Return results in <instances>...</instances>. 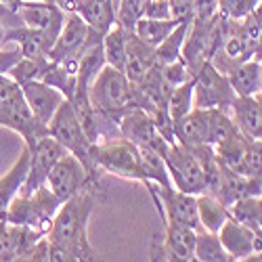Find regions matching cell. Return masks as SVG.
Listing matches in <instances>:
<instances>
[{"label":"cell","instance_id":"1","mask_svg":"<svg viewBox=\"0 0 262 262\" xmlns=\"http://www.w3.org/2000/svg\"><path fill=\"white\" fill-rule=\"evenodd\" d=\"M99 202H103V189L99 181H93L61 204L49 231V260H97V252L89 244V221Z\"/></svg>","mask_w":262,"mask_h":262},{"label":"cell","instance_id":"2","mask_svg":"<svg viewBox=\"0 0 262 262\" xmlns=\"http://www.w3.org/2000/svg\"><path fill=\"white\" fill-rule=\"evenodd\" d=\"M89 99L95 109V114L112 120L118 124L120 116L133 105V84L126 74L114 65L105 68L95 76L89 86Z\"/></svg>","mask_w":262,"mask_h":262},{"label":"cell","instance_id":"3","mask_svg":"<svg viewBox=\"0 0 262 262\" xmlns=\"http://www.w3.org/2000/svg\"><path fill=\"white\" fill-rule=\"evenodd\" d=\"M0 126L11 128L24 139L26 145H34L40 137L49 135V126L42 124L26 103L21 86L9 76L3 78V95H0Z\"/></svg>","mask_w":262,"mask_h":262},{"label":"cell","instance_id":"4","mask_svg":"<svg viewBox=\"0 0 262 262\" xmlns=\"http://www.w3.org/2000/svg\"><path fill=\"white\" fill-rule=\"evenodd\" d=\"M61 204L63 202L51 191V187L42 185L28 195L17 193L7 208L5 221L13 223V225H21V227H30V229H36L42 233H49L51 225H53V218H55L57 210L61 208Z\"/></svg>","mask_w":262,"mask_h":262},{"label":"cell","instance_id":"5","mask_svg":"<svg viewBox=\"0 0 262 262\" xmlns=\"http://www.w3.org/2000/svg\"><path fill=\"white\" fill-rule=\"evenodd\" d=\"M49 135L53 139H57L65 149L70 151L72 156H76L84 164V168L89 170V174H93V177H99L101 170L97 168L95 158H93L95 143L89 139V135H86L82 122L78 120L74 107H72V103L68 99L61 103V107L57 109V114L49 122Z\"/></svg>","mask_w":262,"mask_h":262},{"label":"cell","instance_id":"6","mask_svg":"<svg viewBox=\"0 0 262 262\" xmlns=\"http://www.w3.org/2000/svg\"><path fill=\"white\" fill-rule=\"evenodd\" d=\"M164 162L172 185L179 191L191 195H200L206 191V172L195 145H185L179 141L168 143L164 151Z\"/></svg>","mask_w":262,"mask_h":262},{"label":"cell","instance_id":"7","mask_svg":"<svg viewBox=\"0 0 262 262\" xmlns=\"http://www.w3.org/2000/svg\"><path fill=\"white\" fill-rule=\"evenodd\" d=\"M93 158L99 170H105L109 174H116L122 179L139 181L143 183V168H141V151L135 143H130L124 137L107 139L101 143H95Z\"/></svg>","mask_w":262,"mask_h":262},{"label":"cell","instance_id":"8","mask_svg":"<svg viewBox=\"0 0 262 262\" xmlns=\"http://www.w3.org/2000/svg\"><path fill=\"white\" fill-rule=\"evenodd\" d=\"M0 260H49V233L0 223Z\"/></svg>","mask_w":262,"mask_h":262},{"label":"cell","instance_id":"9","mask_svg":"<svg viewBox=\"0 0 262 262\" xmlns=\"http://www.w3.org/2000/svg\"><path fill=\"white\" fill-rule=\"evenodd\" d=\"M149 195L154 198L160 216L166 223L181 225L193 231H204L198 214V195L179 191L177 187H160L156 183H145Z\"/></svg>","mask_w":262,"mask_h":262},{"label":"cell","instance_id":"10","mask_svg":"<svg viewBox=\"0 0 262 262\" xmlns=\"http://www.w3.org/2000/svg\"><path fill=\"white\" fill-rule=\"evenodd\" d=\"M235 99L237 95L231 89L227 74L218 72L210 61H206L193 80V107L229 112Z\"/></svg>","mask_w":262,"mask_h":262},{"label":"cell","instance_id":"11","mask_svg":"<svg viewBox=\"0 0 262 262\" xmlns=\"http://www.w3.org/2000/svg\"><path fill=\"white\" fill-rule=\"evenodd\" d=\"M28 149H30V170H28L24 185L19 189L21 195H28V193L36 191L38 187L47 185V179H49L53 166L68 154V149L57 139H53L51 135L40 137L34 145H28Z\"/></svg>","mask_w":262,"mask_h":262},{"label":"cell","instance_id":"12","mask_svg":"<svg viewBox=\"0 0 262 262\" xmlns=\"http://www.w3.org/2000/svg\"><path fill=\"white\" fill-rule=\"evenodd\" d=\"M120 137L128 139L130 143H135L137 147H149L156 149L164 156V151L168 147V141L162 137V133L156 126V120L151 118L149 112L141 107H130L120 116L118 120Z\"/></svg>","mask_w":262,"mask_h":262},{"label":"cell","instance_id":"13","mask_svg":"<svg viewBox=\"0 0 262 262\" xmlns=\"http://www.w3.org/2000/svg\"><path fill=\"white\" fill-rule=\"evenodd\" d=\"M195 239L198 231L166 223L164 237H156L151 242L149 258L151 260H170V262H191L195 260Z\"/></svg>","mask_w":262,"mask_h":262},{"label":"cell","instance_id":"14","mask_svg":"<svg viewBox=\"0 0 262 262\" xmlns=\"http://www.w3.org/2000/svg\"><path fill=\"white\" fill-rule=\"evenodd\" d=\"M93 181H99V177L89 174V170L84 168V164L68 151V154L53 166L49 179H47V185L51 187V191L61 202H65Z\"/></svg>","mask_w":262,"mask_h":262},{"label":"cell","instance_id":"15","mask_svg":"<svg viewBox=\"0 0 262 262\" xmlns=\"http://www.w3.org/2000/svg\"><path fill=\"white\" fill-rule=\"evenodd\" d=\"M17 15L24 26L40 30L53 40H57L68 13H63L55 0H24L17 7Z\"/></svg>","mask_w":262,"mask_h":262},{"label":"cell","instance_id":"16","mask_svg":"<svg viewBox=\"0 0 262 262\" xmlns=\"http://www.w3.org/2000/svg\"><path fill=\"white\" fill-rule=\"evenodd\" d=\"M91 28L86 26V21L78 13H68L65 15V24L55 40V45L49 53V61H63V59H80L82 49L89 40Z\"/></svg>","mask_w":262,"mask_h":262},{"label":"cell","instance_id":"17","mask_svg":"<svg viewBox=\"0 0 262 262\" xmlns=\"http://www.w3.org/2000/svg\"><path fill=\"white\" fill-rule=\"evenodd\" d=\"M21 91H24V97H26V103L30 105L32 114L42 122L47 124L53 120V116L57 114V109L61 107V103L65 101L63 93L53 89L51 84L42 82V80H32V82H26V84H19Z\"/></svg>","mask_w":262,"mask_h":262},{"label":"cell","instance_id":"18","mask_svg":"<svg viewBox=\"0 0 262 262\" xmlns=\"http://www.w3.org/2000/svg\"><path fill=\"white\" fill-rule=\"evenodd\" d=\"M156 49L145 45V42L135 34L128 32L126 34V59H124V68L122 72L130 80V84L141 82L151 68H156Z\"/></svg>","mask_w":262,"mask_h":262},{"label":"cell","instance_id":"19","mask_svg":"<svg viewBox=\"0 0 262 262\" xmlns=\"http://www.w3.org/2000/svg\"><path fill=\"white\" fill-rule=\"evenodd\" d=\"M218 237H221L225 250L231 254L233 262L250 260L256 250V231L244 223H239L233 216L227 218V223L218 231Z\"/></svg>","mask_w":262,"mask_h":262},{"label":"cell","instance_id":"20","mask_svg":"<svg viewBox=\"0 0 262 262\" xmlns=\"http://www.w3.org/2000/svg\"><path fill=\"white\" fill-rule=\"evenodd\" d=\"M237 130L248 139H262V95L237 97L229 109Z\"/></svg>","mask_w":262,"mask_h":262},{"label":"cell","instance_id":"21","mask_svg":"<svg viewBox=\"0 0 262 262\" xmlns=\"http://www.w3.org/2000/svg\"><path fill=\"white\" fill-rule=\"evenodd\" d=\"M7 42H17L21 55L30 57V59L49 57V53L55 45V40L51 36H47L40 30H32L28 26H19V28L7 30Z\"/></svg>","mask_w":262,"mask_h":262},{"label":"cell","instance_id":"22","mask_svg":"<svg viewBox=\"0 0 262 262\" xmlns=\"http://www.w3.org/2000/svg\"><path fill=\"white\" fill-rule=\"evenodd\" d=\"M227 78L231 82V89L237 97H254L260 93V78H262V61L258 57H252L244 63L235 65L227 72Z\"/></svg>","mask_w":262,"mask_h":262},{"label":"cell","instance_id":"23","mask_svg":"<svg viewBox=\"0 0 262 262\" xmlns=\"http://www.w3.org/2000/svg\"><path fill=\"white\" fill-rule=\"evenodd\" d=\"M208 114L210 109L193 107L181 122L174 124V139L185 145H208Z\"/></svg>","mask_w":262,"mask_h":262},{"label":"cell","instance_id":"24","mask_svg":"<svg viewBox=\"0 0 262 262\" xmlns=\"http://www.w3.org/2000/svg\"><path fill=\"white\" fill-rule=\"evenodd\" d=\"M28 170H30V149L26 145L19 160L15 162V166L0 179V223H5L7 208H9L11 200L19 193L21 185H24V181L28 177Z\"/></svg>","mask_w":262,"mask_h":262},{"label":"cell","instance_id":"25","mask_svg":"<svg viewBox=\"0 0 262 262\" xmlns=\"http://www.w3.org/2000/svg\"><path fill=\"white\" fill-rule=\"evenodd\" d=\"M76 13L93 32H99L103 36L116 26V11L109 0H78Z\"/></svg>","mask_w":262,"mask_h":262},{"label":"cell","instance_id":"26","mask_svg":"<svg viewBox=\"0 0 262 262\" xmlns=\"http://www.w3.org/2000/svg\"><path fill=\"white\" fill-rule=\"evenodd\" d=\"M198 214L200 223L204 231L218 233L221 227L227 223V218L231 216V210L218 200L212 193H200L198 195Z\"/></svg>","mask_w":262,"mask_h":262},{"label":"cell","instance_id":"27","mask_svg":"<svg viewBox=\"0 0 262 262\" xmlns=\"http://www.w3.org/2000/svg\"><path fill=\"white\" fill-rule=\"evenodd\" d=\"M191 21H193V17L183 19L181 24L168 34V38L162 42V45L156 47V61H158V65H168L172 61L181 59L183 45H185L187 34L191 30Z\"/></svg>","mask_w":262,"mask_h":262},{"label":"cell","instance_id":"28","mask_svg":"<svg viewBox=\"0 0 262 262\" xmlns=\"http://www.w3.org/2000/svg\"><path fill=\"white\" fill-rule=\"evenodd\" d=\"M141 151V168H143V185L145 183H156L160 187H174L170 181V174L164 162V156L156 149L139 147Z\"/></svg>","mask_w":262,"mask_h":262},{"label":"cell","instance_id":"29","mask_svg":"<svg viewBox=\"0 0 262 262\" xmlns=\"http://www.w3.org/2000/svg\"><path fill=\"white\" fill-rule=\"evenodd\" d=\"M181 24L179 19H147L141 17L135 26V34L149 47H158L168 38V34Z\"/></svg>","mask_w":262,"mask_h":262},{"label":"cell","instance_id":"30","mask_svg":"<svg viewBox=\"0 0 262 262\" xmlns=\"http://www.w3.org/2000/svg\"><path fill=\"white\" fill-rule=\"evenodd\" d=\"M195 260L198 262H233L231 254L225 250L218 233L200 231L195 239Z\"/></svg>","mask_w":262,"mask_h":262},{"label":"cell","instance_id":"31","mask_svg":"<svg viewBox=\"0 0 262 262\" xmlns=\"http://www.w3.org/2000/svg\"><path fill=\"white\" fill-rule=\"evenodd\" d=\"M126 30L120 28L118 24L103 36V53L107 65L122 70L124 68V59H126Z\"/></svg>","mask_w":262,"mask_h":262},{"label":"cell","instance_id":"32","mask_svg":"<svg viewBox=\"0 0 262 262\" xmlns=\"http://www.w3.org/2000/svg\"><path fill=\"white\" fill-rule=\"evenodd\" d=\"M193 109V80L174 86L170 97H168V116L172 120V126L181 122Z\"/></svg>","mask_w":262,"mask_h":262},{"label":"cell","instance_id":"33","mask_svg":"<svg viewBox=\"0 0 262 262\" xmlns=\"http://www.w3.org/2000/svg\"><path fill=\"white\" fill-rule=\"evenodd\" d=\"M49 57H42V59H30V57H21L11 72L7 74L11 80H15L17 84H26L32 80H42V76L47 74L49 70Z\"/></svg>","mask_w":262,"mask_h":262},{"label":"cell","instance_id":"34","mask_svg":"<svg viewBox=\"0 0 262 262\" xmlns=\"http://www.w3.org/2000/svg\"><path fill=\"white\" fill-rule=\"evenodd\" d=\"M260 5V0H218V13L235 19V21H242L246 19L256 7Z\"/></svg>","mask_w":262,"mask_h":262},{"label":"cell","instance_id":"35","mask_svg":"<svg viewBox=\"0 0 262 262\" xmlns=\"http://www.w3.org/2000/svg\"><path fill=\"white\" fill-rule=\"evenodd\" d=\"M162 76L172 89L174 86H181V84L189 82V80H195V76L191 74V70L185 65L183 59H177V61H172L168 65H162Z\"/></svg>","mask_w":262,"mask_h":262},{"label":"cell","instance_id":"36","mask_svg":"<svg viewBox=\"0 0 262 262\" xmlns=\"http://www.w3.org/2000/svg\"><path fill=\"white\" fill-rule=\"evenodd\" d=\"M141 17H147V19H174L172 9H170V0H143Z\"/></svg>","mask_w":262,"mask_h":262},{"label":"cell","instance_id":"37","mask_svg":"<svg viewBox=\"0 0 262 262\" xmlns=\"http://www.w3.org/2000/svg\"><path fill=\"white\" fill-rule=\"evenodd\" d=\"M218 13V0H193V19L210 21Z\"/></svg>","mask_w":262,"mask_h":262},{"label":"cell","instance_id":"38","mask_svg":"<svg viewBox=\"0 0 262 262\" xmlns=\"http://www.w3.org/2000/svg\"><path fill=\"white\" fill-rule=\"evenodd\" d=\"M21 57H24V55H21L19 47H17V51H3V49H0V76H7L11 72V68Z\"/></svg>","mask_w":262,"mask_h":262},{"label":"cell","instance_id":"39","mask_svg":"<svg viewBox=\"0 0 262 262\" xmlns=\"http://www.w3.org/2000/svg\"><path fill=\"white\" fill-rule=\"evenodd\" d=\"M256 223H258V229L262 231V195H258V212H256Z\"/></svg>","mask_w":262,"mask_h":262},{"label":"cell","instance_id":"40","mask_svg":"<svg viewBox=\"0 0 262 262\" xmlns=\"http://www.w3.org/2000/svg\"><path fill=\"white\" fill-rule=\"evenodd\" d=\"M24 3V0H0V5H5V7H9V9H13V11H17V7Z\"/></svg>","mask_w":262,"mask_h":262},{"label":"cell","instance_id":"41","mask_svg":"<svg viewBox=\"0 0 262 262\" xmlns=\"http://www.w3.org/2000/svg\"><path fill=\"white\" fill-rule=\"evenodd\" d=\"M5 42H7V28H5L3 24H0V49H3Z\"/></svg>","mask_w":262,"mask_h":262},{"label":"cell","instance_id":"42","mask_svg":"<svg viewBox=\"0 0 262 262\" xmlns=\"http://www.w3.org/2000/svg\"><path fill=\"white\" fill-rule=\"evenodd\" d=\"M256 57L262 61V32H260V38H258V47H256Z\"/></svg>","mask_w":262,"mask_h":262},{"label":"cell","instance_id":"43","mask_svg":"<svg viewBox=\"0 0 262 262\" xmlns=\"http://www.w3.org/2000/svg\"><path fill=\"white\" fill-rule=\"evenodd\" d=\"M3 78L5 76H0V95H3Z\"/></svg>","mask_w":262,"mask_h":262},{"label":"cell","instance_id":"44","mask_svg":"<svg viewBox=\"0 0 262 262\" xmlns=\"http://www.w3.org/2000/svg\"><path fill=\"white\" fill-rule=\"evenodd\" d=\"M258 95H262V78H260V93Z\"/></svg>","mask_w":262,"mask_h":262}]
</instances>
